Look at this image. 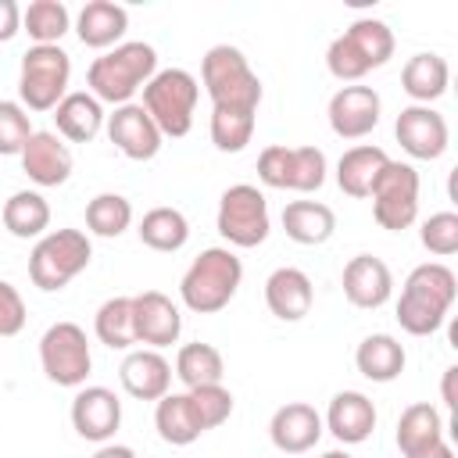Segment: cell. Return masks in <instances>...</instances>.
Returning <instances> with one entry per match:
<instances>
[{"label": "cell", "mask_w": 458, "mask_h": 458, "mask_svg": "<svg viewBox=\"0 0 458 458\" xmlns=\"http://www.w3.org/2000/svg\"><path fill=\"white\" fill-rule=\"evenodd\" d=\"M458 297V279L440 261H422L408 272L401 301H397V322L408 336H433Z\"/></svg>", "instance_id": "cell-1"}, {"label": "cell", "mask_w": 458, "mask_h": 458, "mask_svg": "<svg viewBox=\"0 0 458 458\" xmlns=\"http://www.w3.org/2000/svg\"><path fill=\"white\" fill-rule=\"evenodd\" d=\"M157 75V50L143 39H129L111 47L107 54H100L89 72H86V86L100 104H132V97Z\"/></svg>", "instance_id": "cell-2"}, {"label": "cell", "mask_w": 458, "mask_h": 458, "mask_svg": "<svg viewBox=\"0 0 458 458\" xmlns=\"http://www.w3.org/2000/svg\"><path fill=\"white\" fill-rule=\"evenodd\" d=\"M240 283H243V261L229 247H208L182 272L179 297H182V304L190 311L215 315V311H222L236 297Z\"/></svg>", "instance_id": "cell-3"}, {"label": "cell", "mask_w": 458, "mask_h": 458, "mask_svg": "<svg viewBox=\"0 0 458 458\" xmlns=\"http://www.w3.org/2000/svg\"><path fill=\"white\" fill-rule=\"evenodd\" d=\"M200 82L211 97V107L222 111H247L258 114L261 104V79L250 68V61L243 57L240 47L229 43H215L204 61H200Z\"/></svg>", "instance_id": "cell-4"}, {"label": "cell", "mask_w": 458, "mask_h": 458, "mask_svg": "<svg viewBox=\"0 0 458 458\" xmlns=\"http://www.w3.org/2000/svg\"><path fill=\"white\" fill-rule=\"evenodd\" d=\"M89 258H93V243L82 229H50L36 240L29 254V279L43 293H57L79 272H86Z\"/></svg>", "instance_id": "cell-5"}, {"label": "cell", "mask_w": 458, "mask_h": 458, "mask_svg": "<svg viewBox=\"0 0 458 458\" xmlns=\"http://www.w3.org/2000/svg\"><path fill=\"white\" fill-rule=\"evenodd\" d=\"M200 86L186 68H157V75L143 86L140 107L150 114L161 136H186L193 129V111H197Z\"/></svg>", "instance_id": "cell-6"}, {"label": "cell", "mask_w": 458, "mask_h": 458, "mask_svg": "<svg viewBox=\"0 0 458 458\" xmlns=\"http://www.w3.org/2000/svg\"><path fill=\"white\" fill-rule=\"evenodd\" d=\"M72 57L61 47H29L18 68V104L25 111H54L68 97Z\"/></svg>", "instance_id": "cell-7"}, {"label": "cell", "mask_w": 458, "mask_h": 458, "mask_svg": "<svg viewBox=\"0 0 458 458\" xmlns=\"http://www.w3.org/2000/svg\"><path fill=\"white\" fill-rule=\"evenodd\" d=\"M215 225L222 233V240L229 247H261L272 233V218H268V200L258 186L250 182H236L218 197V215Z\"/></svg>", "instance_id": "cell-8"}, {"label": "cell", "mask_w": 458, "mask_h": 458, "mask_svg": "<svg viewBox=\"0 0 458 458\" xmlns=\"http://www.w3.org/2000/svg\"><path fill=\"white\" fill-rule=\"evenodd\" d=\"M326 154L318 147H283L272 143L258 154V179L272 190H293V193H315L326 182Z\"/></svg>", "instance_id": "cell-9"}, {"label": "cell", "mask_w": 458, "mask_h": 458, "mask_svg": "<svg viewBox=\"0 0 458 458\" xmlns=\"http://www.w3.org/2000/svg\"><path fill=\"white\" fill-rule=\"evenodd\" d=\"M39 365H43V376L50 383H57V386H82L89 369H93L86 329L79 322H54V326H47V333L39 336Z\"/></svg>", "instance_id": "cell-10"}, {"label": "cell", "mask_w": 458, "mask_h": 458, "mask_svg": "<svg viewBox=\"0 0 458 458\" xmlns=\"http://www.w3.org/2000/svg\"><path fill=\"white\" fill-rule=\"evenodd\" d=\"M372 218L379 229L401 233L419 218V172L408 161H386L379 179L372 182Z\"/></svg>", "instance_id": "cell-11"}, {"label": "cell", "mask_w": 458, "mask_h": 458, "mask_svg": "<svg viewBox=\"0 0 458 458\" xmlns=\"http://www.w3.org/2000/svg\"><path fill=\"white\" fill-rule=\"evenodd\" d=\"M394 136L401 143V150L415 161H437L447 143H451V132H447V118L426 104H408L401 107L397 122H394Z\"/></svg>", "instance_id": "cell-12"}, {"label": "cell", "mask_w": 458, "mask_h": 458, "mask_svg": "<svg viewBox=\"0 0 458 458\" xmlns=\"http://www.w3.org/2000/svg\"><path fill=\"white\" fill-rule=\"evenodd\" d=\"M379 111H383V100L372 86H340L333 97H329V129L340 136V140H361L369 136L376 125H379Z\"/></svg>", "instance_id": "cell-13"}, {"label": "cell", "mask_w": 458, "mask_h": 458, "mask_svg": "<svg viewBox=\"0 0 458 458\" xmlns=\"http://www.w3.org/2000/svg\"><path fill=\"white\" fill-rule=\"evenodd\" d=\"M72 426L82 440L111 444V437L122 426V401L107 386H79L72 397Z\"/></svg>", "instance_id": "cell-14"}, {"label": "cell", "mask_w": 458, "mask_h": 458, "mask_svg": "<svg viewBox=\"0 0 458 458\" xmlns=\"http://www.w3.org/2000/svg\"><path fill=\"white\" fill-rule=\"evenodd\" d=\"M132 322H136V344L161 351L179 340L182 333V315L175 301L161 290H143L132 297Z\"/></svg>", "instance_id": "cell-15"}, {"label": "cell", "mask_w": 458, "mask_h": 458, "mask_svg": "<svg viewBox=\"0 0 458 458\" xmlns=\"http://www.w3.org/2000/svg\"><path fill=\"white\" fill-rule=\"evenodd\" d=\"M104 129H107V140H111L129 161H150V157H157L161 140H165V136L157 132V125L150 122V114H147L140 104H122V107H114V111L107 114Z\"/></svg>", "instance_id": "cell-16"}, {"label": "cell", "mask_w": 458, "mask_h": 458, "mask_svg": "<svg viewBox=\"0 0 458 458\" xmlns=\"http://www.w3.org/2000/svg\"><path fill=\"white\" fill-rule=\"evenodd\" d=\"M344 297L354 304V308H365V311H376L390 301L394 293V276H390V265L376 254H354L347 265H344Z\"/></svg>", "instance_id": "cell-17"}, {"label": "cell", "mask_w": 458, "mask_h": 458, "mask_svg": "<svg viewBox=\"0 0 458 458\" xmlns=\"http://www.w3.org/2000/svg\"><path fill=\"white\" fill-rule=\"evenodd\" d=\"M118 379H122L129 397H136V401H161L172 390V361L161 351L132 347L122 358V365H118Z\"/></svg>", "instance_id": "cell-18"}, {"label": "cell", "mask_w": 458, "mask_h": 458, "mask_svg": "<svg viewBox=\"0 0 458 458\" xmlns=\"http://www.w3.org/2000/svg\"><path fill=\"white\" fill-rule=\"evenodd\" d=\"M322 429H326L322 415L308 401H286L283 408H276V415L268 422V440L283 454H304L318 444Z\"/></svg>", "instance_id": "cell-19"}, {"label": "cell", "mask_w": 458, "mask_h": 458, "mask_svg": "<svg viewBox=\"0 0 458 458\" xmlns=\"http://www.w3.org/2000/svg\"><path fill=\"white\" fill-rule=\"evenodd\" d=\"M21 157V172L36 182V186H64L72 179V150L68 143H61L57 132H32Z\"/></svg>", "instance_id": "cell-20"}, {"label": "cell", "mask_w": 458, "mask_h": 458, "mask_svg": "<svg viewBox=\"0 0 458 458\" xmlns=\"http://www.w3.org/2000/svg\"><path fill=\"white\" fill-rule=\"evenodd\" d=\"M322 426L347 447V444H365L376 429V404L361 390H340L333 394Z\"/></svg>", "instance_id": "cell-21"}, {"label": "cell", "mask_w": 458, "mask_h": 458, "mask_svg": "<svg viewBox=\"0 0 458 458\" xmlns=\"http://www.w3.org/2000/svg\"><path fill=\"white\" fill-rule=\"evenodd\" d=\"M265 304L279 322H301L315 304V286L308 272L283 265L265 279Z\"/></svg>", "instance_id": "cell-22"}, {"label": "cell", "mask_w": 458, "mask_h": 458, "mask_svg": "<svg viewBox=\"0 0 458 458\" xmlns=\"http://www.w3.org/2000/svg\"><path fill=\"white\" fill-rule=\"evenodd\" d=\"M125 29H129V11L114 0H89L75 18V36L82 39V47L93 50L118 47Z\"/></svg>", "instance_id": "cell-23"}, {"label": "cell", "mask_w": 458, "mask_h": 458, "mask_svg": "<svg viewBox=\"0 0 458 458\" xmlns=\"http://www.w3.org/2000/svg\"><path fill=\"white\" fill-rule=\"evenodd\" d=\"M107 114H104V104L89 93V89H72L57 107H54V125H57V136L72 140V143H89L100 129H104Z\"/></svg>", "instance_id": "cell-24"}, {"label": "cell", "mask_w": 458, "mask_h": 458, "mask_svg": "<svg viewBox=\"0 0 458 458\" xmlns=\"http://www.w3.org/2000/svg\"><path fill=\"white\" fill-rule=\"evenodd\" d=\"M386 161H390V154L383 147L358 143V147H351V150L340 154V161H336V186L347 197L361 200V197L372 193V182L379 179V172L386 168Z\"/></svg>", "instance_id": "cell-25"}, {"label": "cell", "mask_w": 458, "mask_h": 458, "mask_svg": "<svg viewBox=\"0 0 458 458\" xmlns=\"http://www.w3.org/2000/svg\"><path fill=\"white\" fill-rule=\"evenodd\" d=\"M154 426H157V437L165 444H172V447H186V444H193V440L204 437V422H200V415H197V408H193V401H190L186 390L182 394H172L168 390L157 401Z\"/></svg>", "instance_id": "cell-26"}, {"label": "cell", "mask_w": 458, "mask_h": 458, "mask_svg": "<svg viewBox=\"0 0 458 458\" xmlns=\"http://www.w3.org/2000/svg\"><path fill=\"white\" fill-rule=\"evenodd\" d=\"M283 229L301 247H318L336 233V215L322 200H290L283 208Z\"/></svg>", "instance_id": "cell-27"}, {"label": "cell", "mask_w": 458, "mask_h": 458, "mask_svg": "<svg viewBox=\"0 0 458 458\" xmlns=\"http://www.w3.org/2000/svg\"><path fill=\"white\" fill-rule=\"evenodd\" d=\"M404 361H408V354H404L401 340L390 336V333H372V336H365V340L358 344V351H354L358 372H361L365 379H372V383H394V379L404 372Z\"/></svg>", "instance_id": "cell-28"}, {"label": "cell", "mask_w": 458, "mask_h": 458, "mask_svg": "<svg viewBox=\"0 0 458 458\" xmlns=\"http://www.w3.org/2000/svg\"><path fill=\"white\" fill-rule=\"evenodd\" d=\"M447 82H451V68L440 54H415L401 68V89L426 107L447 93Z\"/></svg>", "instance_id": "cell-29"}, {"label": "cell", "mask_w": 458, "mask_h": 458, "mask_svg": "<svg viewBox=\"0 0 458 458\" xmlns=\"http://www.w3.org/2000/svg\"><path fill=\"white\" fill-rule=\"evenodd\" d=\"M4 229L18 240H39L43 233H50V204L39 190H18L4 200Z\"/></svg>", "instance_id": "cell-30"}, {"label": "cell", "mask_w": 458, "mask_h": 458, "mask_svg": "<svg viewBox=\"0 0 458 458\" xmlns=\"http://www.w3.org/2000/svg\"><path fill=\"white\" fill-rule=\"evenodd\" d=\"M440 440H444V419L429 401L408 404L401 411V419H397V447H401L404 458L422 454V451L437 447Z\"/></svg>", "instance_id": "cell-31"}, {"label": "cell", "mask_w": 458, "mask_h": 458, "mask_svg": "<svg viewBox=\"0 0 458 458\" xmlns=\"http://www.w3.org/2000/svg\"><path fill=\"white\" fill-rule=\"evenodd\" d=\"M172 376L186 386V390H197V386H215L222 383L225 376V361H222V351L215 344H182L179 354H175V369Z\"/></svg>", "instance_id": "cell-32"}, {"label": "cell", "mask_w": 458, "mask_h": 458, "mask_svg": "<svg viewBox=\"0 0 458 458\" xmlns=\"http://www.w3.org/2000/svg\"><path fill=\"white\" fill-rule=\"evenodd\" d=\"M140 240H143V247H150V250H161V254H172V250H182L186 247V240H190V222H186V215L179 211V208H168V204H161V208H150L143 218H140Z\"/></svg>", "instance_id": "cell-33"}, {"label": "cell", "mask_w": 458, "mask_h": 458, "mask_svg": "<svg viewBox=\"0 0 458 458\" xmlns=\"http://www.w3.org/2000/svg\"><path fill=\"white\" fill-rule=\"evenodd\" d=\"M93 333L111 351H132L136 347V322H132V297H107L97 308Z\"/></svg>", "instance_id": "cell-34"}, {"label": "cell", "mask_w": 458, "mask_h": 458, "mask_svg": "<svg viewBox=\"0 0 458 458\" xmlns=\"http://www.w3.org/2000/svg\"><path fill=\"white\" fill-rule=\"evenodd\" d=\"M72 29V14L61 0H32L21 11V32H29L32 47H57Z\"/></svg>", "instance_id": "cell-35"}, {"label": "cell", "mask_w": 458, "mask_h": 458, "mask_svg": "<svg viewBox=\"0 0 458 458\" xmlns=\"http://www.w3.org/2000/svg\"><path fill=\"white\" fill-rule=\"evenodd\" d=\"M344 36L358 47V54L365 57L369 68H383L394 57V47H397L394 43V29L386 21H379V18H358V21H351L344 29Z\"/></svg>", "instance_id": "cell-36"}, {"label": "cell", "mask_w": 458, "mask_h": 458, "mask_svg": "<svg viewBox=\"0 0 458 458\" xmlns=\"http://www.w3.org/2000/svg\"><path fill=\"white\" fill-rule=\"evenodd\" d=\"M129 225H132V204H129L122 193H97V197L86 204V229H89L93 236L114 240V236H122Z\"/></svg>", "instance_id": "cell-37"}, {"label": "cell", "mask_w": 458, "mask_h": 458, "mask_svg": "<svg viewBox=\"0 0 458 458\" xmlns=\"http://www.w3.org/2000/svg\"><path fill=\"white\" fill-rule=\"evenodd\" d=\"M254 118L258 114H247V111L211 107V143L222 154H240L250 143V136H254Z\"/></svg>", "instance_id": "cell-38"}, {"label": "cell", "mask_w": 458, "mask_h": 458, "mask_svg": "<svg viewBox=\"0 0 458 458\" xmlns=\"http://www.w3.org/2000/svg\"><path fill=\"white\" fill-rule=\"evenodd\" d=\"M32 132V114L18 100H0V154H21Z\"/></svg>", "instance_id": "cell-39"}, {"label": "cell", "mask_w": 458, "mask_h": 458, "mask_svg": "<svg viewBox=\"0 0 458 458\" xmlns=\"http://www.w3.org/2000/svg\"><path fill=\"white\" fill-rule=\"evenodd\" d=\"M419 240H422V247H426L429 254L451 258V254L458 250V215H454V211H437V215H429V218L422 222V229H419Z\"/></svg>", "instance_id": "cell-40"}, {"label": "cell", "mask_w": 458, "mask_h": 458, "mask_svg": "<svg viewBox=\"0 0 458 458\" xmlns=\"http://www.w3.org/2000/svg\"><path fill=\"white\" fill-rule=\"evenodd\" d=\"M190 394V401H193V408H197V415H200V422H204V433L208 429H218L229 415H233V394L222 386V383H215V386H197V390H186Z\"/></svg>", "instance_id": "cell-41"}, {"label": "cell", "mask_w": 458, "mask_h": 458, "mask_svg": "<svg viewBox=\"0 0 458 458\" xmlns=\"http://www.w3.org/2000/svg\"><path fill=\"white\" fill-rule=\"evenodd\" d=\"M25 318H29V311H25L18 286L0 279V336H18L25 329Z\"/></svg>", "instance_id": "cell-42"}, {"label": "cell", "mask_w": 458, "mask_h": 458, "mask_svg": "<svg viewBox=\"0 0 458 458\" xmlns=\"http://www.w3.org/2000/svg\"><path fill=\"white\" fill-rule=\"evenodd\" d=\"M21 32V7L14 0H0V43L14 39Z\"/></svg>", "instance_id": "cell-43"}, {"label": "cell", "mask_w": 458, "mask_h": 458, "mask_svg": "<svg viewBox=\"0 0 458 458\" xmlns=\"http://www.w3.org/2000/svg\"><path fill=\"white\" fill-rule=\"evenodd\" d=\"M454 379H458V365H451L447 372H444V383H440V394H444V404L454 411L458 408V397H454Z\"/></svg>", "instance_id": "cell-44"}, {"label": "cell", "mask_w": 458, "mask_h": 458, "mask_svg": "<svg viewBox=\"0 0 458 458\" xmlns=\"http://www.w3.org/2000/svg\"><path fill=\"white\" fill-rule=\"evenodd\" d=\"M93 458H136V451L125 447V444H100Z\"/></svg>", "instance_id": "cell-45"}, {"label": "cell", "mask_w": 458, "mask_h": 458, "mask_svg": "<svg viewBox=\"0 0 458 458\" xmlns=\"http://www.w3.org/2000/svg\"><path fill=\"white\" fill-rule=\"evenodd\" d=\"M411 458H454V451H451L447 440H440L437 447H429V451H422V454H411Z\"/></svg>", "instance_id": "cell-46"}, {"label": "cell", "mask_w": 458, "mask_h": 458, "mask_svg": "<svg viewBox=\"0 0 458 458\" xmlns=\"http://www.w3.org/2000/svg\"><path fill=\"white\" fill-rule=\"evenodd\" d=\"M318 458H354V454H347V451L336 447V451H326V454H318Z\"/></svg>", "instance_id": "cell-47"}]
</instances>
